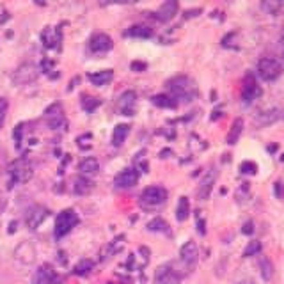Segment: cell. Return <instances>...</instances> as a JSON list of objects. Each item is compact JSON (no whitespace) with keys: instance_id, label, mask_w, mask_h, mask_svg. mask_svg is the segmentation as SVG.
<instances>
[{"instance_id":"obj_35","label":"cell","mask_w":284,"mask_h":284,"mask_svg":"<svg viewBox=\"0 0 284 284\" xmlns=\"http://www.w3.org/2000/svg\"><path fill=\"white\" fill-rule=\"evenodd\" d=\"M7 110H9V102L5 98H0V130H2V126H4V123H5Z\"/></svg>"},{"instance_id":"obj_5","label":"cell","mask_w":284,"mask_h":284,"mask_svg":"<svg viewBox=\"0 0 284 284\" xmlns=\"http://www.w3.org/2000/svg\"><path fill=\"white\" fill-rule=\"evenodd\" d=\"M257 75L261 76L265 82H274L283 75V66L281 62L274 57H263L257 62Z\"/></svg>"},{"instance_id":"obj_39","label":"cell","mask_w":284,"mask_h":284,"mask_svg":"<svg viewBox=\"0 0 284 284\" xmlns=\"http://www.w3.org/2000/svg\"><path fill=\"white\" fill-rule=\"evenodd\" d=\"M242 233H244V235H252V233H254V224H252V222H250V220L245 222L244 227H242Z\"/></svg>"},{"instance_id":"obj_29","label":"cell","mask_w":284,"mask_h":284,"mask_svg":"<svg viewBox=\"0 0 284 284\" xmlns=\"http://www.w3.org/2000/svg\"><path fill=\"white\" fill-rule=\"evenodd\" d=\"M190 215V203H188V197H179L178 201V208H176V218L179 222H185Z\"/></svg>"},{"instance_id":"obj_26","label":"cell","mask_w":284,"mask_h":284,"mask_svg":"<svg viewBox=\"0 0 284 284\" xmlns=\"http://www.w3.org/2000/svg\"><path fill=\"white\" fill-rule=\"evenodd\" d=\"M242 132H244V119H235V123H233V126H231L229 133H227V144H236L240 139V135H242Z\"/></svg>"},{"instance_id":"obj_41","label":"cell","mask_w":284,"mask_h":284,"mask_svg":"<svg viewBox=\"0 0 284 284\" xmlns=\"http://www.w3.org/2000/svg\"><path fill=\"white\" fill-rule=\"evenodd\" d=\"M50 68H53V62L52 61H43V70L48 71Z\"/></svg>"},{"instance_id":"obj_21","label":"cell","mask_w":284,"mask_h":284,"mask_svg":"<svg viewBox=\"0 0 284 284\" xmlns=\"http://www.w3.org/2000/svg\"><path fill=\"white\" fill-rule=\"evenodd\" d=\"M78 169H80V173H82V174L94 176V174L100 171V164H98V160L94 158V156H87V158H84L82 162H80Z\"/></svg>"},{"instance_id":"obj_10","label":"cell","mask_w":284,"mask_h":284,"mask_svg":"<svg viewBox=\"0 0 284 284\" xmlns=\"http://www.w3.org/2000/svg\"><path fill=\"white\" fill-rule=\"evenodd\" d=\"M181 275L174 270L173 265H162L155 272V283L156 284H179Z\"/></svg>"},{"instance_id":"obj_27","label":"cell","mask_w":284,"mask_h":284,"mask_svg":"<svg viewBox=\"0 0 284 284\" xmlns=\"http://www.w3.org/2000/svg\"><path fill=\"white\" fill-rule=\"evenodd\" d=\"M126 36H130V37H141V39H147V37H151V36H153V31H151L149 27H146V25H133V27H130L128 31H126Z\"/></svg>"},{"instance_id":"obj_13","label":"cell","mask_w":284,"mask_h":284,"mask_svg":"<svg viewBox=\"0 0 284 284\" xmlns=\"http://www.w3.org/2000/svg\"><path fill=\"white\" fill-rule=\"evenodd\" d=\"M259 96H261V87L257 85V82L254 80L252 75H247V78H245V82H244V89H242L244 103L250 105V103H252L254 100H257Z\"/></svg>"},{"instance_id":"obj_25","label":"cell","mask_w":284,"mask_h":284,"mask_svg":"<svg viewBox=\"0 0 284 284\" xmlns=\"http://www.w3.org/2000/svg\"><path fill=\"white\" fill-rule=\"evenodd\" d=\"M91 188H93V183L89 181L87 178H84V176L75 178V181H73V192H75L76 195L89 194V192H91Z\"/></svg>"},{"instance_id":"obj_16","label":"cell","mask_w":284,"mask_h":284,"mask_svg":"<svg viewBox=\"0 0 284 284\" xmlns=\"http://www.w3.org/2000/svg\"><path fill=\"white\" fill-rule=\"evenodd\" d=\"M112 46H114V43H112L110 36L103 34V32L94 34L91 37V41H89V48H91L93 53H105L108 50H112Z\"/></svg>"},{"instance_id":"obj_7","label":"cell","mask_w":284,"mask_h":284,"mask_svg":"<svg viewBox=\"0 0 284 284\" xmlns=\"http://www.w3.org/2000/svg\"><path fill=\"white\" fill-rule=\"evenodd\" d=\"M44 121L52 130H61L66 126V117H64V110L59 103H53L50 105L46 110H44Z\"/></svg>"},{"instance_id":"obj_24","label":"cell","mask_w":284,"mask_h":284,"mask_svg":"<svg viewBox=\"0 0 284 284\" xmlns=\"http://www.w3.org/2000/svg\"><path fill=\"white\" fill-rule=\"evenodd\" d=\"M259 274H261L263 281H266V283L274 277V263H272L266 256L259 257Z\"/></svg>"},{"instance_id":"obj_22","label":"cell","mask_w":284,"mask_h":284,"mask_svg":"<svg viewBox=\"0 0 284 284\" xmlns=\"http://www.w3.org/2000/svg\"><path fill=\"white\" fill-rule=\"evenodd\" d=\"M277 119H279V110H277V108H272V110L261 112V114L254 119V123H257L259 126H268V124L275 123Z\"/></svg>"},{"instance_id":"obj_33","label":"cell","mask_w":284,"mask_h":284,"mask_svg":"<svg viewBox=\"0 0 284 284\" xmlns=\"http://www.w3.org/2000/svg\"><path fill=\"white\" fill-rule=\"evenodd\" d=\"M259 252H261V242L254 240V242H248V245L244 250V256L250 257V256H256V254H259Z\"/></svg>"},{"instance_id":"obj_3","label":"cell","mask_w":284,"mask_h":284,"mask_svg":"<svg viewBox=\"0 0 284 284\" xmlns=\"http://www.w3.org/2000/svg\"><path fill=\"white\" fill-rule=\"evenodd\" d=\"M167 201V190L164 186H147L146 190L141 194V204L142 208L155 210Z\"/></svg>"},{"instance_id":"obj_37","label":"cell","mask_w":284,"mask_h":284,"mask_svg":"<svg viewBox=\"0 0 284 284\" xmlns=\"http://www.w3.org/2000/svg\"><path fill=\"white\" fill-rule=\"evenodd\" d=\"M130 68H132V71H146V62H139V61H133L132 64H130Z\"/></svg>"},{"instance_id":"obj_1","label":"cell","mask_w":284,"mask_h":284,"mask_svg":"<svg viewBox=\"0 0 284 284\" xmlns=\"http://www.w3.org/2000/svg\"><path fill=\"white\" fill-rule=\"evenodd\" d=\"M167 89L173 100H179L183 103H190L197 98V85L192 78L185 75L174 76L167 82Z\"/></svg>"},{"instance_id":"obj_4","label":"cell","mask_w":284,"mask_h":284,"mask_svg":"<svg viewBox=\"0 0 284 284\" xmlns=\"http://www.w3.org/2000/svg\"><path fill=\"white\" fill-rule=\"evenodd\" d=\"M78 224V215H76L75 210H64L57 215L55 218V238H62V236H66L68 233H71V229Z\"/></svg>"},{"instance_id":"obj_6","label":"cell","mask_w":284,"mask_h":284,"mask_svg":"<svg viewBox=\"0 0 284 284\" xmlns=\"http://www.w3.org/2000/svg\"><path fill=\"white\" fill-rule=\"evenodd\" d=\"M39 75V71H37V66L32 64V62H23L20 66L16 68V71L13 73V82L16 85H27V84H32L36 82Z\"/></svg>"},{"instance_id":"obj_20","label":"cell","mask_w":284,"mask_h":284,"mask_svg":"<svg viewBox=\"0 0 284 284\" xmlns=\"http://www.w3.org/2000/svg\"><path fill=\"white\" fill-rule=\"evenodd\" d=\"M41 37H43V43L46 48H53V46L61 41V31H59V29L53 31L52 27H46L43 31V34H41Z\"/></svg>"},{"instance_id":"obj_2","label":"cell","mask_w":284,"mask_h":284,"mask_svg":"<svg viewBox=\"0 0 284 284\" xmlns=\"http://www.w3.org/2000/svg\"><path fill=\"white\" fill-rule=\"evenodd\" d=\"M7 173H9V178H11V181H9V188H11V186L18 185V183H27L31 179L32 165L27 158H18L14 160V162H11Z\"/></svg>"},{"instance_id":"obj_43","label":"cell","mask_w":284,"mask_h":284,"mask_svg":"<svg viewBox=\"0 0 284 284\" xmlns=\"http://www.w3.org/2000/svg\"><path fill=\"white\" fill-rule=\"evenodd\" d=\"M238 284H256V283H254L252 279H245V281H240Z\"/></svg>"},{"instance_id":"obj_34","label":"cell","mask_w":284,"mask_h":284,"mask_svg":"<svg viewBox=\"0 0 284 284\" xmlns=\"http://www.w3.org/2000/svg\"><path fill=\"white\" fill-rule=\"evenodd\" d=\"M283 2H263L261 7L265 11H268V14H277L279 13V9H283Z\"/></svg>"},{"instance_id":"obj_42","label":"cell","mask_w":284,"mask_h":284,"mask_svg":"<svg viewBox=\"0 0 284 284\" xmlns=\"http://www.w3.org/2000/svg\"><path fill=\"white\" fill-rule=\"evenodd\" d=\"M14 231H16V222H11V226H9V233L13 235Z\"/></svg>"},{"instance_id":"obj_12","label":"cell","mask_w":284,"mask_h":284,"mask_svg":"<svg viewBox=\"0 0 284 284\" xmlns=\"http://www.w3.org/2000/svg\"><path fill=\"white\" fill-rule=\"evenodd\" d=\"M137 108V93L135 91H124L117 100V110L123 115H133Z\"/></svg>"},{"instance_id":"obj_14","label":"cell","mask_w":284,"mask_h":284,"mask_svg":"<svg viewBox=\"0 0 284 284\" xmlns=\"http://www.w3.org/2000/svg\"><path fill=\"white\" fill-rule=\"evenodd\" d=\"M137 181H139L137 171H135V169H124V171H121V173L115 176L114 185H115V188L124 190V188H132V186H135Z\"/></svg>"},{"instance_id":"obj_28","label":"cell","mask_w":284,"mask_h":284,"mask_svg":"<svg viewBox=\"0 0 284 284\" xmlns=\"http://www.w3.org/2000/svg\"><path fill=\"white\" fill-rule=\"evenodd\" d=\"M151 102H153V105L160 106V108H176L178 106L176 100H173L167 94H156V96L151 98Z\"/></svg>"},{"instance_id":"obj_8","label":"cell","mask_w":284,"mask_h":284,"mask_svg":"<svg viewBox=\"0 0 284 284\" xmlns=\"http://www.w3.org/2000/svg\"><path fill=\"white\" fill-rule=\"evenodd\" d=\"M61 277L50 265H41L32 275V284H59Z\"/></svg>"},{"instance_id":"obj_38","label":"cell","mask_w":284,"mask_h":284,"mask_svg":"<svg viewBox=\"0 0 284 284\" xmlns=\"http://www.w3.org/2000/svg\"><path fill=\"white\" fill-rule=\"evenodd\" d=\"M22 132H23V124H18L16 130H14V139H16V147H20V142H22Z\"/></svg>"},{"instance_id":"obj_31","label":"cell","mask_w":284,"mask_h":284,"mask_svg":"<svg viewBox=\"0 0 284 284\" xmlns=\"http://www.w3.org/2000/svg\"><path fill=\"white\" fill-rule=\"evenodd\" d=\"M93 266H94V263L91 261V259H82L80 263H76L73 272H75L76 275H80V277H85V275H89L93 272Z\"/></svg>"},{"instance_id":"obj_40","label":"cell","mask_w":284,"mask_h":284,"mask_svg":"<svg viewBox=\"0 0 284 284\" xmlns=\"http://www.w3.org/2000/svg\"><path fill=\"white\" fill-rule=\"evenodd\" d=\"M197 229H199L201 235H204V233H206V229H204V220H203V222L197 220Z\"/></svg>"},{"instance_id":"obj_18","label":"cell","mask_w":284,"mask_h":284,"mask_svg":"<svg viewBox=\"0 0 284 284\" xmlns=\"http://www.w3.org/2000/svg\"><path fill=\"white\" fill-rule=\"evenodd\" d=\"M213 183H215V173L213 171H210L206 176L201 179L199 183V188H197V197H199L201 201L208 199L210 194H212V188H213Z\"/></svg>"},{"instance_id":"obj_23","label":"cell","mask_w":284,"mask_h":284,"mask_svg":"<svg viewBox=\"0 0 284 284\" xmlns=\"http://www.w3.org/2000/svg\"><path fill=\"white\" fill-rule=\"evenodd\" d=\"M130 133V126L128 124H117L114 130V135H112V144L114 146H123L124 141H126V137H128Z\"/></svg>"},{"instance_id":"obj_30","label":"cell","mask_w":284,"mask_h":284,"mask_svg":"<svg viewBox=\"0 0 284 284\" xmlns=\"http://www.w3.org/2000/svg\"><path fill=\"white\" fill-rule=\"evenodd\" d=\"M147 231H151V233H169V224L164 218L156 217L147 224Z\"/></svg>"},{"instance_id":"obj_32","label":"cell","mask_w":284,"mask_h":284,"mask_svg":"<svg viewBox=\"0 0 284 284\" xmlns=\"http://www.w3.org/2000/svg\"><path fill=\"white\" fill-rule=\"evenodd\" d=\"M102 105V100H98V98L94 96H84V100H82V108H84L85 112H94L98 108V106Z\"/></svg>"},{"instance_id":"obj_11","label":"cell","mask_w":284,"mask_h":284,"mask_svg":"<svg viewBox=\"0 0 284 284\" xmlns=\"http://www.w3.org/2000/svg\"><path fill=\"white\" fill-rule=\"evenodd\" d=\"M179 256H181L183 265H185L188 270H192V268L197 265V259H199V248H197V244L192 242V240H188V242L181 247V250H179Z\"/></svg>"},{"instance_id":"obj_17","label":"cell","mask_w":284,"mask_h":284,"mask_svg":"<svg viewBox=\"0 0 284 284\" xmlns=\"http://www.w3.org/2000/svg\"><path fill=\"white\" fill-rule=\"evenodd\" d=\"M176 13H178V2L176 0H167V2H164V4L158 7L156 18H158L160 22H171Z\"/></svg>"},{"instance_id":"obj_9","label":"cell","mask_w":284,"mask_h":284,"mask_svg":"<svg viewBox=\"0 0 284 284\" xmlns=\"http://www.w3.org/2000/svg\"><path fill=\"white\" fill-rule=\"evenodd\" d=\"M46 217H48V210L44 208V206H41V204H34V206H31V208L27 210L25 222L31 229H37Z\"/></svg>"},{"instance_id":"obj_44","label":"cell","mask_w":284,"mask_h":284,"mask_svg":"<svg viewBox=\"0 0 284 284\" xmlns=\"http://www.w3.org/2000/svg\"><path fill=\"white\" fill-rule=\"evenodd\" d=\"M4 208V199H2V195H0V210Z\"/></svg>"},{"instance_id":"obj_19","label":"cell","mask_w":284,"mask_h":284,"mask_svg":"<svg viewBox=\"0 0 284 284\" xmlns=\"http://www.w3.org/2000/svg\"><path fill=\"white\" fill-rule=\"evenodd\" d=\"M87 78H89V82L93 85H96V87H103V85H106L108 82H112V78H114V71L112 70L96 71V73L87 75Z\"/></svg>"},{"instance_id":"obj_15","label":"cell","mask_w":284,"mask_h":284,"mask_svg":"<svg viewBox=\"0 0 284 284\" xmlns=\"http://www.w3.org/2000/svg\"><path fill=\"white\" fill-rule=\"evenodd\" d=\"M14 259L22 265H32L36 259V248L31 242H23L14 250Z\"/></svg>"},{"instance_id":"obj_36","label":"cell","mask_w":284,"mask_h":284,"mask_svg":"<svg viewBox=\"0 0 284 284\" xmlns=\"http://www.w3.org/2000/svg\"><path fill=\"white\" fill-rule=\"evenodd\" d=\"M240 171L244 174H256L257 165L254 164V162H244V164L240 165Z\"/></svg>"}]
</instances>
